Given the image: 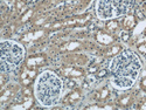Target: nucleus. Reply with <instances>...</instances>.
<instances>
[{
  "label": "nucleus",
  "instance_id": "obj_10",
  "mask_svg": "<svg viewBox=\"0 0 146 110\" xmlns=\"http://www.w3.org/2000/svg\"><path fill=\"white\" fill-rule=\"evenodd\" d=\"M14 96V90L12 89V88H7V89H3L1 90V96H0V103L5 104L9 101L11 97H13Z\"/></svg>",
  "mask_w": 146,
  "mask_h": 110
},
{
  "label": "nucleus",
  "instance_id": "obj_3",
  "mask_svg": "<svg viewBox=\"0 0 146 110\" xmlns=\"http://www.w3.org/2000/svg\"><path fill=\"white\" fill-rule=\"evenodd\" d=\"M0 69L1 73H9L15 70L25 59L23 46L13 40H1L0 42Z\"/></svg>",
  "mask_w": 146,
  "mask_h": 110
},
{
  "label": "nucleus",
  "instance_id": "obj_12",
  "mask_svg": "<svg viewBox=\"0 0 146 110\" xmlns=\"http://www.w3.org/2000/svg\"><path fill=\"white\" fill-rule=\"evenodd\" d=\"M105 28L109 32H115L119 28V21L116 19H111V20H108L105 23Z\"/></svg>",
  "mask_w": 146,
  "mask_h": 110
},
{
  "label": "nucleus",
  "instance_id": "obj_24",
  "mask_svg": "<svg viewBox=\"0 0 146 110\" xmlns=\"http://www.w3.org/2000/svg\"><path fill=\"white\" fill-rule=\"evenodd\" d=\"M138 108H139V109H144V110H146V100H143L140 103H138Z\"/></svg>",
  "mask_w": 146,
  "mask_h": 110
},
{
  "label": "nucleus",
  "instance_id": "obj_4",
  "mask_svg": "<svg viewBox=\"0 0 146 110\" xmlns=\"http://www.w3.org/2000/svg\"><path fill=\"white\" fill-rule=\"evenodd\" d=\"M135 5V0H97L96 14L98 19L108 21L126 15Z\"/></svg>",
  "mask_w": 146,
  "mask_h": 110
},
{
  "label": "nucleus",
  "instance_id": "obj_14",
  "mask_svg": "<svg viewBox=\"0 0 146 110\" xmlns=\"http://www.w3.org/2000/svg\"><path fill=\"white\" fill-rule=\"evenodd\" d=\"M81 47V43L80 42H77V41H72V42H69V43H67L66 46H64V48H62V49H66V51H75V49H77V48H80Z\"/></svg>",
  "mask_w": 146,
  "mask_h": 110
},
{
  "label": "nucleus",
  "instance_id": "obj_1",
  "mask_svg": "<svg viewBox=\"0 0 146 110\" xmlns=\"http://www.w3.org/2000/svg\"><path fill=\"white\" fill-rule=\"evenodd\" d=\"M143 68V61L131 49L120 51L111 60L109 69L111 83L118 89H130L138 79Z\"/></svg>",
  "mask_w": 146,
  "mask_h": 110
},
{
  "label": "nucleus",
  "instance_id": "obj_8",
  "mask_svg": "<svg viewBox=\"0 0 146 110\" xmlns=\"http://www.w3.org/2000/svg\"><path fill=\"white\" fill-rule=\"evenodd\" d=\"M84 74V70L78 67H67L63 69V75L70 79H75V77H81Z\"/></svg>",
  "mask_w": 146,
  "mask_h": 110
},
{
  "label": "nucleus",
  "instance_id": "obj_26",
  "mask_svg": "<svg viewBox=\"0 0 146 110\" xmlns=\"http://www.w3.org/2000/svg\"><path fill=\"white\" fill-rule=\"evenodd\" d=\"M87 109H103V107L97 105V104H94V105H89V107H87Z\"/></svg>",
  "mask_w": 146,
  "mask_h": 110
},
{
  "label": "nucleus",
  "instance_id": "obj_28",
  "mask_svg": "<svg viewBox=\"0 0 146 110\" xmlns=\"http://www.w3.org/2000/svg\"><path fill=\"white\" fill-rule=\"evenodd\" d=\"M145 32H146V31H145Z\"/></svg>",
  "mask_w": 146,
  "mask_h": 110
},
{
  "label": "nucleus",
  "instance_id": "obj_5",
  "mask_svg": "<svg viewBox=\"0 0 146 110\" xmlns=\"http://www.w3.org/2000/svg\"><path fill=\"white\" fill-rule=\"evenodd\" d=\"M46 63V57L43 55L29 56L26 61V67L28 69H36L38 67H42Z\"/></svg>",
  "mask_w": 146,
  "mask_h": 110
},
{
  "label": "nucleus",
  "instance_id": "obj_20",
  "mask_svg": "<svg viewBox=\"0 0 146 110\" xmlns=\"http://www.w3.org/2000/svg\"><path fill=\"white\" fill-rule=\"evenodd\" d=\"M106 74H108L106 69H101V70H98L96 73V76L97 77H104V76H106Z\"/></svg>",
  "mask_w": 146,
  "mask_h": 110
},
{
  "label": "nucleus",
  "instance_id": "obj_22",
  "mask_svg": "<svg viewBox=\"0 0 146 110\" xmlns=\"http://www.w3.org/2000/svg\"><path fill=\"white\" fill-rule=\"evenodd\" d=\"M22 95L23 96H32V90L28 87H25L23 90H22Z\"/></svg>",
  "mask_w": 146,
  "mask_h": 110
},
{
  "label": "nucleus",
  "instance_id": "obj_6",
  "mask_svg": "<svg viewBox=\"0 0 146 110\" xmlns=\"http://www.w3.org/2000/svg\"><path fill=\"white\" fill-rule=\"evenodd\" d=\"M96 40H97V42H100L101 45H104V46H109L115 41L113 36L104 31H98L96 33Z\"/></svg>",
  "mask_w": 146,
  "mask_h": 110
},
{
  "label": "nucleus",
  "instance_id": "obj_15",
  "mask_svg": "<svg viewBox=\"0 0 146 110\" xmlns=\"http://www.w3.org/2000/svg\"><path fill=\"white\" fill-rule=\"evenodd\" d=\"M98 91H100V100H101V101L108 99L109 94H110V91H109V89H108L106 87H104L103 89H101V90H98Z\"/></svg>",
  "mask_w": 146,
  "mask_h": 110
},
{
  "label": "nucleus",
  "instance_id": "obj_27",
  "mask_svg": "<svg viewBox=\"0 0 146 110\" xmlns=\"http://www.w3.org/2000/svg\"><path fill=\"white\" fill-rule=\"evenodd\" d=\"M143 11H145V12H146V1L144 3V6H143Z\"/></svg>",
  "mask_w": 146,
  "mask_h": 110
},
{
  "label": "nucleus",
  "instance_id": "obj_21",
  "mask_svg": "<svg viewBox=\"0 0 146 110\" xmlns=\"http://www.w3.org/2000/svg\"><path fill=\"white\" fill-rule=\"evenodd\" d=\"M88 71L90 73V74H92V73H97V71H98V66H97V65L90 66L89 69H88Z\"/></svg>",
  "mask_w": 146,
  "mask_h": 110
},
{
  "label": "nucleus",
  "instance_id": "obj_16",
  "mask_svg": "<svg viewBox=\"0 0 146 110\" xmlns=\"http://www.w3.org/2000/svg\"><path fill=\"white\" fill-rule=\"evenodd\" d=\"M130 38H131V35H130V32L129 31H121V33H120V39H121V41H124V42H127L129 40H130Z\"/></svg>",
  "mask_w": 146,
  "mask_h": 110
},
{
  "label": "nucleus",
  "instance_id": "obj_19",
  "mask_svg": "<svg viewBox=\"0 0 146 110\" xmlns=\"http://www.w3.org/2000/svg\"><path fill=\"white\" fill-rule=\"evenodd\" d=\"M138 51H139L143 55H146V42H143L141 45L138 46Z\"/></svg>",
  "mask_w": 146,
  "mask_h": 110
},
{
  "label": "nucleus",
  "instance_id": "obj_23",
  "mask_svg": "<svg viewBox=\"0 0 146 110\" xmlns=\"http://www.w3.org/2000/svg\"><path fill=\"white\" fill-rule=\"evenodd\" d=\"M140 88H141L144 91H146V77L141 79V81H140Z\"/></svg>",
  "mask_w": 146,
  "mask_h": 110
},
{
  "label": "nucleus",
  "instance_id": "obj_11",
  "mask_svg": "<svg viewBox=\"0 0 146 110\" xmlns=\"http://www.w3.org/2000/svg\"><path fill=\"white\" fill-rule=\"evenodd\" d=\"M120 51H121V47L119 45H113V46H110V47H106V51H105L104 55L105 56H115Z\"/></svg>",
  "mask_w": 146,
  "mask_h": 110
},
{
  "label": "nucleus",
  "instance_id": "obj_9",
  "mask_svg": "<svg viewBox=\"0 0 146 110\" xmlns=\"http://www.w3.org/2000/svg\"><path fill=\"white\" fill-rule=\"evenodd\" d=\"M81 96H82V94H81V91L80 90H72L70 94H68L67 96H66V99H64V104H75L77 101H80L81 100Z\"/></svg>",
  "mask_w": 146,
  "mask_h": 110
},
{
  "label": "nucleus",
  "instance_id": "obj_18",
  "mask_svg": "<svg viewBox=\"0 0 146 110\" xmlns=\"http://www.w3.org/2000/svg\"><path fill=\"white\" fill-rule=\"evenodd\" d=\"M32 14H33V11H32V9L27 11V12H26V14H25V15H22V18H21V22H26V21L32 17Z\"/></svg>",
  "mask_w": 146,
  "mask_h": 110
},
{
  "label": "nucleus",
  "instance_id": "obj_17",
  "mask_svg": "<svg viewBox=\"0 0 146 110\" xmlns=\"http://www.w3.org/2000/svg\"><path fill=\"white\" fill-rule=\"evenodd\" d=\"M67 87L70 88V89H75L77 87V83H76V81L74 79H69L67 81Z\"/></svg>",
  "mask_w": 146,
  "mask_h": 110
},
{
  "label": "nucleus",
  "instance_id": "obj_7",
  "mask_svg": "<svg viewBox=\"0 0 146 110\" xmlns=\"http://www.w3.org/2000/svg\"><path fill=\"white\" fill-rule=\"evenodd\" d=\"M121 26H123V28L125 31H132L133 28H135L137 26V18L136 15L133 14H127L124 17V19L121 20Z\"/></svg>",
  "mask_w": 146,
  "mask_h": 110
},
{
  "label": "nucleus",
  "instance_id": "obj_13",
  "mask_svg": "<svg viewBox=\"0 0 146 110\" xmlns=\"http://www.w3.org/2000/svg\"><path fill=\"white\" fill-rule=\"evenodd\" d=\"M133 101V95L132 94H127L125 96H121L120 99L118 100V104L121 105V107H127L132 103Z\"/></svg>",
  "mask_w": 146,
  "mask_h": 110
},
{
  "label": "nucleus",
  "instance_id": "obj_25",
  "mask_svg": "<svg viewBox=\"0 0 146 110\" xmlns=\"http://www.w3.org/2000/svg\"><path fill=\"white\" fill-rule=\"evenodd\" d=\"M144 13H143V9L141 11H137V15H136V18L137 19H140V20H143L144 19Z\"/></svg>",
  "mask_w": 146,
  "mask_h": 110
},
{
  "label": "nucleus",
  "instance_id": "obj_2",
  "mask_svg": "<svg viewBox=\"0 0 146 110\" xmlns=\"http://www.w3.org/2000/svg\"><path fill=\"white\" fill-rule=\"evenodd\" d=\"M63 82L56 73L44 70L36 76L34 82L35 99L43 107L55 105L62 95Z\"/></svg>",
  "mask_w": 146,
  "mask_h": 110
}]
</instances>
